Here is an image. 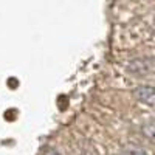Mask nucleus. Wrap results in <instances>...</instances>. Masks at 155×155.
I'll use <instances>...</instances> for the list:
<instances>
[{
  "mask_svg": "<svg viewBox=\"0 0 155 155\" xmlns=\"http://www.w3.org/2000/svg\"><path fill=\"white\" fill-rule=\"evenodd\" d=\"M155 70V61L150 58H137L127 62V71L135 76H146Z\"/></svg>",
  "mask_w": 155,
  "mask_h": 155,
  "instance_id": "f257e3e1",
  "label": "nucleus"
},
{
  "mask_svg": "<svg viewBox=\"0 0 155 155\" xmlns=\"http://www.w3.org/2000/svg\"><path fill=\"white\" fill-rule=\"evenodd\" d=\"M134 96L143 104L155 107V87L153 85H138L134 90Z\"/></svg>",
  "mask_w": 155,
  "mask_h": 155,
  "instance_id": "f03ea898",
  "label": "nucleus"
},
{
  "mask_svg": "<svg viewBox=\"0 0 155 155\" xmlns=\"http://www.w3.org/2000/svg\"><path fill=\"white\" fill-rule=\"evenodd\" d=\"M141 130H143V135L152 141H155V121H147L143 124L141 127Z\"/></svg>",
  "mask_w": 155,
  "mask_h": 155,
  "instance_id": "7ed1b4c3",
  "label": "nucleus"
},
{
  "mask_svg": "<svg viewBox=\"0 0 155 155\" xmlns=\"http://www.w3.org/2000/svg\"><path fill=\"white\" fill-rule=\"evenodd\" d=\"M123 155H147V152L143 147H140V146H132L130 144V146L124 147Z\"/></svg>",
  "mask_w": 155,
  "mask_h": 155,
  "instance_id": "20e7f679",
  "label": "nucleus"
},
{
  "mask_svg": "<svg viewBox=\"0 0 155 155\" xmlns=\"http://www.w3.org/2000/svg\"><path fill=\"white\" fill-rule=\"evenodd\" d=\"M45 155H61V153H59L56 149H51V147H50V149L45 150Z\"/></svg>",
  "mask_w": 155,
  "mask_h": 155,
  "instance_id": "39448f33",
  "label": "nucleus"
}]
</instances>
